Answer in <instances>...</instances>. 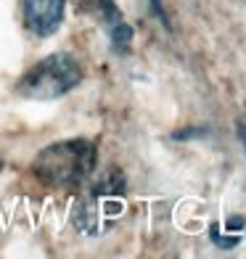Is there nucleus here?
Wrapping results in <instances>:
<instances>
[{"label": "nucleus", "mask_w": 246, "mask_h": 259, "mask_svg": "<svg viewBox=\"0 0 246 259\" xmlns=\"http://www.w3.org/2000/svg\"><path fill=\"white\" fill-rule=\"evenodd\" d=\"M98 151L93 140L74 138L45 146L32 161V172L48 188H77L96 169Z\"/></svg>", "instance_id": "1"}, {"label": "nucleus", "mask_w": 246, "mask_h": 259, "mask_svg": "<svg viewBox=\"0 0 246 259\" xmlns=\"http://www.w3.org/2000/svg\"><path fill=\"white\" fill-rule=\"evenodd\" d=\"M82 77L85 72L72 53H51L21 74V79L16 82V96L27 101H56L72 93Z\"/></svg>", "instance_id": "2"}, {"label": "nucleus", "mask_w": 246, "mask_h": 259, "mask_svg": "<svg viewBox=\"0 0 246 259\" xmlns=\"http://www.w3.org/2000/svg\"><path fill=\"white\" fill-rule=\"evenodd\" d=\"M66 0H21L24 27L34 37H51L64 24Z\"/></svg>", "instance_id": "3"}, {"label": "nucleus", "mask_w": 246, "mask_h": 259, "mask_svg": "<svg viewBox=\"0 0 246 259\" xmlns=\"http://www.w3.org/2000/svg\"><path fill=\"white\" fill-rule=\"evenodd\" d=\"M151 3V11H154V16L164 24V29H172V24H170V16H167V11H164V6L159 3V0H148Z\"/></svg>", "instance_id": "4"}, {"label": "nucleus", "mask_w": 246, "mask_h": 259, "mask_svg": "<svg viewBox=\"0 0 246 259\" xmlns=\"http://www.w3.org/2000/svg\"><path fill=\"white\" fill-rule=\"evenodd\" d=\"M0 169H3V161H0Z\"/></svg>", "instance_id": "5"}, {"label": "nucleus", "mask_w": 246, "mask_h": 259, "mask_svg": "<svg viewBox=\"0 0 246 259\" xmlns=\"http://www.w3.org/2000/svg\"><path fill=\"white\" fill-rule=\"evenodd\" d=\"M243 148H246V146H243Z\"/></svg>", "instance_id": "6"}]
</instances>
